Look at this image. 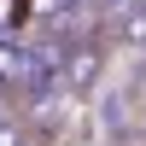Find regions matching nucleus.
<instances>
[{
    "mask_svg": "<svg viewBox=\"0 0 146 146\" xmlns=\"http://www.w3.org/2000/svg\"><path fill=\"white\" fill-rule=\"evenodd\" d=\"M100 64H105L100 47H70V53L58 58V70H64L70 88H94V82H100Z\"/></svg>",
    "mask_w": 146,
    "mask_h": 146,
    "instance_id": "1",
    "label": "nucleus"
},
{
    "mask_svg": "<svg viewBox=\"0 0 146 146\" xmlns=\"http://www.w3.org/2000/svg\"><path fill=\"white\" fill-rule=\"evenodd\" d=\"M29 76H35V58L18 41H0V88H23Z\"/></svg>",
    "mask_w": 146,
    "mask_h": 146,
    "instance_id": "2",
    "label": "nucleus"
},
{
    "mask_svg": "<svg viewBox=\"0 0 146 146\" xmlns=\"http://www.w3.org/2000/svg\"><path fill=\"white\" fill-rule=\"evenodd\" d=\"M0 146H29V135H23V123L12 117V105H0Z\"/></svg>",
    "mask_w": 146,
    "mask_h": 146,
    "instance_id": "3",
    "label": "nucleus"
},
{
    "mask_svg": "<svg viewBox=\"0 0 146 146\" xmlns=\"http://www.w3.org/2000/svg\"><path fill=\"white\" fill-rule=\"evenodd\" d=\"M123 41H146V12H129L123 18Z\"/></svg>",
    "mask_w": 146,
    "mask_h": 146,
    "instance_id": "4",
    "label": "nucleus"
}]
</instances>
